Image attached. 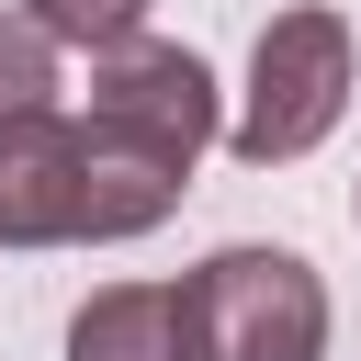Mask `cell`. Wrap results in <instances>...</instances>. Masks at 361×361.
<instances>
[{
  "label": "cell",
  "instance_id": "3957f363",
  "mask_svg": "<svg viewBox=\"0 0 361 361\" xmlns=\"http://www.w3.org/2000/svg\"><path fill=\"white\" fill-rule=\"evenodd\" d=\"M192 361H316L327 350V282L293 248H214L192 282Z\"/></svg>",
  "mask_w": 361,
  "mask_h": 361
},
{
  "label": "cell",
  "instance_id": "7a4b0ae2",
  "mask_svg": "<svg viewBox=\"0 0 361 361\" xmlns=\"http://www.w3.org/2000/svg\"><path fill=\"white\" fill-rule=\"evenodd\" d=\"M350 79H361V56H350V23H338L327 0H293V11H271V23H259L248 102H237L226 147H237L248 169H282V158H305V147H316V135L350 113Z\"/></svg>",
  "mask_w": 361,
  "mask_h": 361
},
{
  "label": "cell",
  "instance_id": "ba28073f",
  "mask_svg": "<svg viewBox=\"0 0 361 361\" xmlns=\"http://www.w3.org/2000/svg\"><path fill=\"white\" fill-rule=\"evenodd\" d=\"M350 214H361V192H350Z\"/></svg>",
  "mask_w": 361,
  "mask_h": 361
},
{
  "label": "cell",
  "instance_id": "52a82bcc",
  "mask_svg": "<svg viewBox=\"0 0 361 361\" xmlns=\"http://www.w3.org/2000/svg\"><path fill=\"white\" fill-rule=\"evenodd\" d=\"M56 45H90V56H113V45H135L147 34V0H23Z\"/></svg>",
  "mask_w": 361,
  "mask_h": 361
},
{
  "label": "cell",
  "instance_id": "8992f818",
  "mask_svg": "<svg viewBox=\"0 0 361 361\" xmlns=\"http://www.w3.org/2000/svg\"><path fill=\"white\" fill-rule=\"evenodd\" d=\"M56 102V34L34 11H0V113H34Z\"/></svg>",
  "mask_w": 361,
  "mask_h": 361
},
{
  "label": "cell",
  "instance_id": "5b68a950",
  "mask_svg": "<svg viewBox=\"0 0 361 361\" xmlns=\"http://www.w3.org/2000/svg\"><path fill=\"white\" fill-rule=\"evenodd\" d=\"M68 361H192V305L180 282H113L79 305Z\"/></svg>",
  "mask_w": 361,
  "mask_h": 361
},
{
  "label": "cell",
  "instance_id": "277c9868",
  "mask_svg": "<svg viewBox=\"0 0 361 361\" xmlns=\"http://www.w3.org/2000/svg\"><path fill=\"white\" fill-rule=\"evenodd\" d=\"M90 237V135L79 113L34 102L0 113V248H79Z\"/></svg>",
  "mask_w": 361,
  "mask_h": 361
},
{
  "label": "cell",
  "instance_id": "6da1fadb",
  "mask_svg": "<svg viewBox=\"0 0 361 361\" xmlns=\"http://www.w3.org/2000/svg\"><path fill=\"white\" fill-rule=\"evenodd\" d=\"M79 135H90V248L147 237V226L180 203L192 158L214 147V68H203L192 45H147V34H135V45H113V56L90 68Z\"/></svg>",
  "mask_w": 361,
  "mask_h": 361
}]
</instances>
